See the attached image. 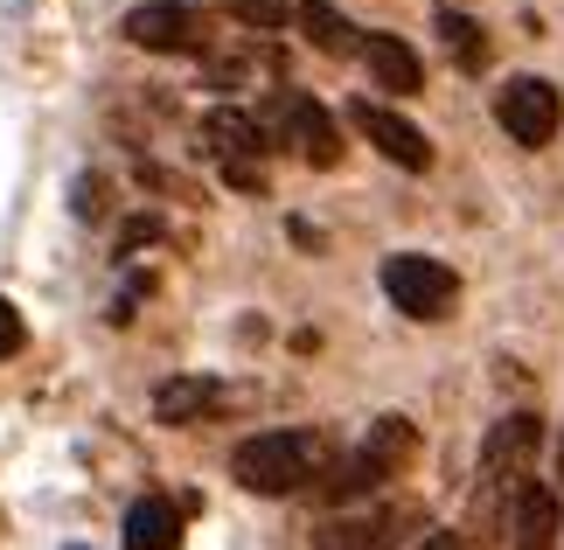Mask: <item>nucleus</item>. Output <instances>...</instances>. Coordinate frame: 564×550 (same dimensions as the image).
Instances as JSON below:
<instances>
[{
  "instance_id": "14",
  "label": "nucleus",
  "mask_w": 564,
  "mask_h": 550,
  "mask_svg": "<svg viewBox=\"0 0 564 550\" xmlns=\"http://www.w3.org/2000/svg\"><path fill=\"white\" fill-rule=\"evenodd\" d=\"M182 543V509L167 495H140L126 509V550H175Z\"/></svg>"
},
{
  "instance_id": "3",
  "label": "nucleus",
  "mask_w": 564,
  "mask_h": 550,
  "mask_svg": "<svg viewBox=\"0 0 564 550\" xmlns=\"http://www.w3.org/2000/svg\"><path fill=\"white\" fill-rule=\"evenodd\" d=\"M377 279H383L390 306H398V314H411V321H446L453 300H460V279H453V266H440V258H425V251H390Z\"/></svg>"
},
{
  "instance_id": "13",
  "label": "nucleus",
  "mask_w": 564,
  "mask_h": 550,
  "mask_svg": "<svg viewBox=\"0 0 564 550\" xmlns=\"http://www.w3.org/2000/svg\"><path fill=\"white\" fill-rule=\"evenodd\" d=\"M216 405H224V384H216V377H167L154 390V418H161V425H195V418H209Z\"/></svg>"
},
{
  "instance_id": "12",
  "label": "nucleus",
  "mask_w": 564,
  "mask_h": 550,
  "mask_svg": "<svg viewBox=\"0 0 564 550\" xmlns=\"http://www.w3.org/2000/svg\"><path fill=\"white\" fill-rule=\"evenodd\" d=\"M557 530H564L557 495L544 488V481H523V488H516V522H509L516 550H551V543H557Z\"/></svg>"
},
{
  "instance_id": "4",
  "label": "nucleus",
  "mask_w": 564,
  "mask_h": 550,
  "mask_svg": "<svg viewBox=\"0 0 564 550\" xmlns=\"http://www.w3.org/2000/svg\"><path fill=\"white\" fill-rule=\"evenodd\" d=\"M203 147L224 161L230 188H265V153H272V133L265 119L237 112V105H216V112L203 119Z\"/></svg>"
},
{
  "instance_id": "22",
  "label": "nucleus",
  "mask_w": 564,
  "mask_h": 550,
  "mask_svg": "<svg viewBox=\"0 0 564 550\" xmlns=\"http://www.w3.org/2000/svg\"><path fill=\"white\" fill-rule=\"evenodd\" d=\"M77 550H84V543H77Z\"/></svg>"
},
{
  "instance_id": "20",
  "label": "nucleus",
  "mask_w": 564,
  "mask_h": 550,
  "mask_svg": "<svg viewBox=\"0 0 564 550\" xmlns=\"http://www.w3.org/2000/svg\"><path fill=\"white\" fill-rule=\"evenodd\" d=\"M419 550H460V537H453V530H432V537H425Z\"/></svg>"
},
{
  "instance_id": "15",
  "label": "nucleus",
  "mask_w": 564,
  "mask_h": 550,
  "mask_svg": "<svg viewBox=\"0 0 564 550\" xmlns=\"http://www.w3.org/2000/svg\"><path fill=\"white\" fill-rule=\"evenodd\" d=\"M293 21L307 29V42H314L321 56H362V29L341 8H328V0H300Z\"/></svg>"
},
{
  "instance_id": "2",
  "label": "nucleus",
  "mask_w": 564,
  "mask_h": 550,
  "mask_svg": "<svg viewBox=\"0 0 564 550\" xmlns=\"http://www.w3.org/2000/svg\"><path fill=\"white\" fill-rule=\"evenodd\" d=\"M411 446H419L411 418H398V411H390V418H377V425L362 432V446H356L349 460H335V474L321 481V495H328L335 509H341V502H362V495H377L383 481H390V474H398L404 460H411Z\"/></svg>"
},
{
  "instance_id": "17",
  "label": "nucleus",
  "mask_w": 564,
  "mask_h": 550,
  "mask_svg": "<svg viewBox=\"0 0 564 550\" xmlns=\"http://www.w3.org/2000/svg\"><path fill=\"white\" fill-rule=\"evenodd\" d=\"M237 21H258V29H279L286 21V0H230Z\"/></svg>"
},
{
  "instance_id": "11",
  "label": "nucleus",
  "mask_w": 564,
  "mask_h": 550,
  "mask_svg": "<svg viewBox=\"0 0 564 550\" xmlns=\"http://www.w3.org/2000/svg\"><path fill=\"white\" fill-rule=\"evenodd\" d=\"M398 509H362V516H335L314 530V550H398Z\"/></svg>"
},
{
  "instance_id": "18",
  "label": "nucleus",
  "mask_w": 564,
  "mask_h": 550,
  "mask_svg": "<svg viewBox=\"0 0 564 550\" xmlns=\"http://www.w3.org/2000/svg\"><path fill=\"white\" fill-rule=\"evenodd\" d=\"M21 342H29V327H21L14 300H0V363H8V356H21Z\"/></svg>"
},
{
  "instance_id": "1",
  "label": "nucleus",
  "mask_w": 564,
  "mask_h": 550,
  "mask_svg": "<svg viewBox=\"0 0 564 550\" xmlns=\"http://www.w3.org/2000/svg\"><path fill=\"white\" fill-rule=\"evenodd\" d=\"M328 467V439L314 425H279V432H251L230 453V481L251 495H300L307 481H321Z\"/></svg>"
},
{
  "instance_id": "6",
  "label": "nucleus",
  "mask_w": 564,
  "mask_h": 550,
  "mask_svg": "<svg viewBox=\"0 0 564 550\" xmlns=\"http://www.w3.org/2000/svg\"><path fill=\"white\" fill-rule=\"evenodd\" d=\"M495 119H502V133L516 147H551L557 126H564V98L544 77H509L502 91H495Z\"/></svg>"
},
{
  "instance_id": "5",
  "label": "nucleus",
  "mask_w": 564,
  "mask_h": 550,
  "mask_svg": "<svg viewBox=\"0 0 564 550\" xmlns=\"http://www.w3.org/2000/svg\"><path fill=\"white\" fill-rule=\"evenodd\" d=\"M133 50H154V56H203L209 50V14L195 0H147V8L126 14L119 29Z\"/></svg>"
},
{
  "instance_id": "7",
  "label": "nucleus",
  "mask_w": 564,
  "mask_h": 550,
  "mask_svg": "<svg viewBox=\"0 0 564 550\" xmlns=\"http://www.w3.org/2000/svg\"><path fill=\"white\" fill-rule=\"evenodd\" d=\"M272 126H279V140L300 147L314 168H335V161H341V133H335V119H328V105H321V98L279 91V98H272Z\"/></svg>"
},
{
  "instance_id": "9",
  "label": "nucleus",
  "mask_w": 564,
  "mask_h": 550,
  "mask_svg": "<svg viewBox=\"0 0 564 550\" xmlns=\"http://www.w3.org/2000/svg\"><path fill=\"white\" fill-rule=\"evenodd\" d=\"M536 439H544V418H536V411H509L502 425L488 432V446H481V481H488V488H502V474H523V460L536 453Z\"/></svg>"
},
{
  "instance_id": "8",
  "label": "nucleus",
  "mask_w": 564,
  "mask_h": 550,
  "mask_svg": "<svg viewBox=\"0 0 564 550\" xmlns=\"http://www.w3.org/2000/svg\"><path fill=\"white\" fill-rule=\"evenodd\" d=\"M349 119H356V133L370 140L383 161H398L404 174H425L432 168V140L419 133V126H411L404 112H390V105H370V98H356L349 105Z\"/></svg>"
},
{
  "instance_id": "16",
  "label": "nucleus",
  "mask_w": 564,
  "mask_h": 550,
  "mask_svg": "<svg viewBox=\"0 0 564 550\" xmlns=\"http://www.w3.org/2000/svg\"><path fill=\"white\" fill-rule=\"evenodd\" d=\"M440 42H446V56H460V71H481L488 63V42H481V29H474L467 14H440Z\"/></svg>"
},
{
  "instance_id": "19",
  "label": "nucleus",
  "mask_w": 564,
  "mask_h": 550,
  "mask_svg": "<svg viewBox=\"0 0 564 550\" xmlns=\"http://www.w3.org/2000/svg\"><path fill=\"white\" fill-rule=\"evenodd\" d=\"M77 216H98V182H77Z\"/></svg>"
},
{
  "instance_id": "10",
  "label": "nucleus",
  "mask_w": 564,
  "mask_h": 550,
  "mask_svg": "<svg viewBox=\"0 0 564 550\" xmlns=\"http://www.w3.org/2000/svg\"><path fill=\"white\" fill-rule=\"evenodd\" d=\"M362 63H370L377 91H398V98L425 91V63H419V50H411L404 35H390V29H370V35H362Z\"/></svg>"
},
{
  "instance_id": "21",
  "label": "nucleus",
  "mask_w": 564,
  "mask_h": 550,
  "mask_svg": "<svg viewBox=\"0 0 564 550\" xmlns=\"http://www.w3.org/2000/svg\"><path fill=\"white\" fill-rule=\"evenodd\" d=\"M557 474H564V446H557Z\"/></svg>"
}]
</instances>
